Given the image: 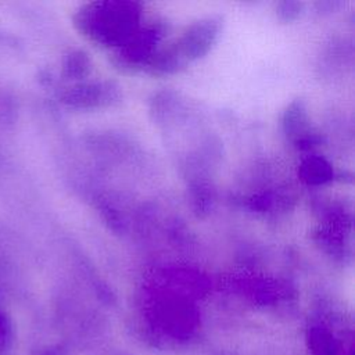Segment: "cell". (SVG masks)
Segmentation results:
<instances>
[{"mask_svg":"<svg viewBox=\"0 0 355 355\" xmlns=\"http://www.w3.org/2000/svg\"><path fill=\"white\" fill-rule=\"evenodd\" d=\"M98 7V3H96ZM107 10L93 7V3L76 14V25L98 42H116L125 39L137 24L139 11L132 3H108Z\"/></svg>","mask_w":355,"mask_h":355,"instance_id":"1","label":"cell"},{"mask_svg":"<svg viewBox=\"0 0 355 355\" xmlns=\"http://www.w3.org/2000/svg\"><path fill=\"white\" fill-rule=\"evenodd\" d=\"M220 29V17H208L205 19L197 21L190 28H187L186 33L171 49L184 65L187 61H194L204 57L216 42Z\"/></svg>","mask_w":355,"mask_h":355,"instance_id":"2","label":"cell"},{"mask_svg":"<svg viewBox=\"0 0 355 355\" xmlns=\"http://www.w3.org/2000/svg\"><path fill=\"white\" fill-rule=\"evenodd\" d=\"M121 97L119 86L115 82H94L72 87L64 94V101L75 107L110 105Z\"/></svg>","mask_w":355,"mask_h":355,"instance_id":"3","label":"cell"},{"mask_svg":"<svg viewBox=\"0 0 355 355\" xmlns=\"http://www.w3.org/2000/svg\"><path fill=\"white\" fill-rule=\"evenodd\" d=\"M301 176L309 184H320L333 178V171L324 158L312 157L301 165Z\"/></svg>","mask_w":355,"mask_h":355,"instance_id":"4","label":"cell"},{"mask_svg":"<svg viewBox=\"0 0 355 355\" xmlns=\"http://www.w3.org/2000/svg\"><path fill=\"white\" fill-rule=\"evenodd\" d=\"M306 125V110L304 101H293L283 115V128L287 135H295Z\"/></svg>","mask_w":355,"mask_h":355,"instance_id":"5","label":"cell"},{"mask_svg":"<svg viewBox=\"0 0 355 355\" xmlns=\"http://www.w3.org/2000/svg\"><path fill=\"white\" fill-rule=\"evenodd\" d=\"M65 73L71 78H82L90 72V58L85 51L75 50L67 57V62L64 65Z\"/></svg>","mask_w":355,"mask_h":355,"instance_id":"6","label":"cell"},{"mask_svg":"<svg viewBox=\"0 0 355 355\" xmlns=\"http://www.w3.org/2000/svg\"><path fill=\"white\" fill-rule=\"evenodd\" d=\"M304 3L301 1H282L277 4V17L280 21L283 22H291L294 19H297L304 10Z\"/></svg>","mask_w":355,"mask_h":355,"instance_id":"7","label":"cell"},{"mask_svg":"<svg viewBox=\"0 0 355 355\" xmlns=\"http://www.w3.org/2000/svg\"><path fill=\"white\" fill-rule=\"evenodd\" d=\"M341 6H343L341 1H322V3H316V7L319 8V12H322V14L333 12V11H336V8H338Z\"/></svg>","mask_w":355,"mask_h":355,"instance_id":"8","label":"cell"}]
</instances>
